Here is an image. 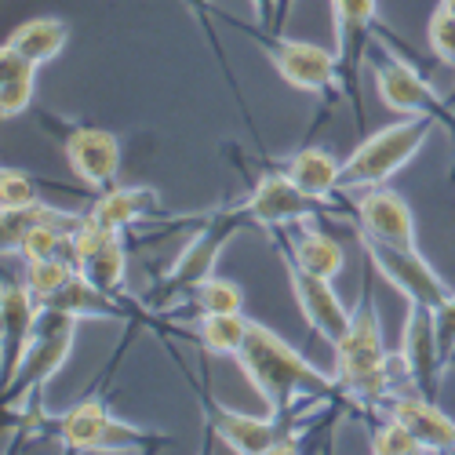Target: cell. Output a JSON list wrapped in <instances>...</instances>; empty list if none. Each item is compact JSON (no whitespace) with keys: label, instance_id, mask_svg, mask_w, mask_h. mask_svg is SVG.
<instances>
[{"label":"cell","instance_id":"1","mask_svg":"<svg viewBox=\"0 0 455 455\" xmlns=\"http://www.w3.org/2000/svg\"><path fill=\"white\" fill-rule=\"evenodd\" d=\"M368 284H371V270L364 277L350 328L331 347V354H335L331 375L339 383V401L354 404L357 411H379V408H387L397 394L415 390L408 364H404V354L401 350L390 354L383 347V328H379V314L371 307Z\"/></svg>","mask_w":455,"mask_h":455},{"label":"cell","instance_id":"2","mask_svg":"<svg viewBox=\"0 0 455 455\" xmlns=\"http://www.w3.org/2000/svg\"><path fill=\"white\" fill-rule=\"evenodd\" d=\"M237 364L255 387V394L262 397V404H267V411L277 415V419H314V411L324 401L339 397L335 375L317 371L277 331L255 321L237 354Z\"/></svg>","mask_w":455,"mask_h":455},{"label":"cell","instance_id":"3","mask_svg":"<svg viewBox=\"0 0 455 455\" xmlns=\"http://www.w3.org/2000/svg\"><path fill=\"white\" fill-rule=\"evenodd\" d=\"M434 128H441L437 117H404L368 135L343 161V179H339L343 194H364V189L387 186L430 142Z\"/></svg>","mask_w":455,"mask_h":455},{"label":"cell","instance_id":"4","mask_svg":"<svg viewBox=\"0 0 455 455\" xmlns=\"http://www.w3.org/2000/svg\"><path fill=\"white\" fill-rule=\"evenodd\" d=\"M244 222H248V215L241 212V204L208 215L201 222V230L189 237V244L182 248V255L175 259V267L161 277V284H157L154 295H149V302H154L157 310H168L175 299H182V295L189 299V295H194V288L215 274L222 248L230 244V237L241 230Z\"/></svg>","mask_w":455,"mask_h":455},{"label":"cell","instance_id":"5","mask_svg":"<svg viewBox=\"0 0 455 455\" xmlns=\"http://www.w3.org/2000/svg\"><path fill=\"white\" fill-rule=\"evenodd\" d=\"M77 328H81V317L73 314H62V310H44L41 324H36V335L22 357V368L15 375L12 390L4 394V408H19L26 411L29 408V397H41L44 387L62 371V364L69 361L73 354V343H77Z\"/></svg>","mask_w":455,"mask_h":455},{"label":"cell","instance_id":"6","mask_svg":"<svg viewBox=\"0 0 455 455\" xmlns=\"http://www.w3.org/2000/svg\"><path fill=\"white\" fill-rule=\"evenodd\" d=\"M55 434L69 451H142L146 444L164 441V437H154L117 419L102 394H92L77 401L69 411H62L55 423Z\"/></svg>","mask_w":455,"mask_h":455},{"label":"cell","instance_id":"7","mask_svg":"<svg viewBox=\"0 0 455 455\" xmlns=\"http://www.w3.org/2000/svg\"><path fill=\"white\" fill-rule=\"evenodd\" d=\"M251 33H255V44L270 55L284 84L307 95L347 99V77H343V66H339L335 52L307 44V41H291V36H274L267 29H251Z\"/></svg>","mask_w":455,"mask_h":455},{"label":"cell","instance_id":"8","mask_svg":"<svg viewBox=\"0 0 455 455\" xmlns=\"http://www.w3.org/2000/svg\"><path fill=\"white\" fill-rule=\"evenodd\" d=\"M241 212L248 222L262 226V230H291L302 222H317L321 215H339V204L310 197L288 172H267L255 175L248 197L241 201Z\"/></svg>","mask_w":455,"mask_h":455},{"label":"cell","instance_id":"9","mask_svg":"<svg viewBox=\"0 0 455 455\" xmlns=\"http://www.w3.org/2000/svg\"><path fill=\"white\" fill-rule=\"evenodd\" d=\"M208 411V423L219 441L237 455H274V451H302V434L307 427H295V419H277V415H244L219 404L212 394H201Z\"/></svg>","mask_w":455,"mask_h":455},{"label":"cell","instance_id":"10","mask_svg":"<svg viewBox=\"0 0 455 455\" xmlns=\"http://www.w3.org/2000/svg\"><path fill=\"white\" fill-rule=\"evenodd\" d=\"M357 237H361L368 267L383 281H390L401 299H419L427 307H441L451 295V284L430 267V259L419 251V244L401 248V244H387V241H375L364 234H357Z\"/></svg>","mask_w":455,"mask_h":455},{"label":"cell","instance_id":"11","mask_svg":"<svg viewBox=\"0 0 455 455\" xmlns=\"http://www.w3.org/2000/svg\"><path fill=\"white\" fill-rule=\"evenodd\" d=\"M281 262H284V274H288V284H291V295L299 302V314L302 321L310 324V331H317L328 347H335L343 331L350 328V317L354 310L343 302V295L335 291L331 277H321V274H310L307 267L288 255V248H281Z\"/></svg>","mask_w":455,"mask_h":455},{"label":"cell","instance_id":"12","mask_svg":"<svg viewBox=\"0 0 455 455\" xmlns=\"http://www.w3.org/2000/svg\"><path fill=\"white\" fill-rule=\"evenodd\" d=\"M375 88H379V99L394 113H404V117H437L441 124H455V113L448 109L441 92L427 84L423 73L397 55L375 66Z\"/></svg>","mask_w":455,"mask_h":455},{"label":"cell","instance_id":"13","mask_svg":"<svg viewBox=\"0 0 455 455\" xmlns=\"http://www.w3.org/2000/svg\"><path fill=\"white\" fill-rule=\"evenodd\" d=\"M379 22V0H331V26H335V55L343 66L347 77V99L354 102L357 117H361V62H364V48L371 41V29Z\"/></svg>","mask_w":455,"mask_h":455},{"label":"cell","instance_id":"14","mask_svg":"<svg viewBox=\"0 0 455 455\" xmlns=\"http://www.w3.org/2000/svg\"><path fill=\"white\" fill-rule=\"evenodd\" d=\"M404 328H401V354L408 364V375L419 394L437 401L441 387V350H437V324H434V307L419 299H404Z\"/></svg>","mask_w":455,"mask_h":455},{"label":"cell","instance_id":"15","mask_svg":"<svg viewBox=\"0 0 455 455\" xmlns=\"http://www.w3.org/2000/svg\"><path fill=\"white\" fill-rule=\"evenodd\" d=\"M354 234L387 241V244H401V248H415L419 234H415V215L408 208V201L390 186H375L364 189L354 201Z\"/></svg>","mask_w":455,"mask_h":455},{"label":"cell","instance_id":"16","mask_svg":"<svg viewBox=\"0 0 455 455\" xmlns=\"http://www.w3.org/2000/svg\"><path fill=\"white\" fill-rule=\"evenodd\" d=\"M62 154L69 172L88 189L102 194L117 182L121 172V139L106 128H69L62 139Z\"/></svg>","mask_w":455,"mask_h":455},{"label":"cell","instance_id":"17","mask_svg":"<svg viewBox=\"0 0 455 455\" xmlns=\"http://www.w3.org/2000/svg\"><path fill=\"white\" fill-rule=\"evenodd\" d=\"M0 317H4V383H0V390L8 394L19 368H22V357L33 343V335H36V324L44 317V307H41V299L29 291L26 281L8 277L4 291H0Z\"/></svg>","mask_w":455,"mask_h":455},{"label":"cell","instance_id":"18","mask_svg":"<svg viewBox=\"0 0 455 455\" xmlns=\"http://www.w3.org/2000/svg\"><path fill=\"white\" fill-rule=\"evenodd\" d=\"M387 415L401 419L427 444V451H455V419H448V411L434 397L419 390H404L387 404Z\"/></svg>","mask_w":455,"mask_h":455},{"label":"cell","instance_id":"19","mask_svg":"<svg viewBox=\"0 0 455 455\" xmlns=\"http://www.w3.org/2000/svg\"><path fill=\"white\" fill-rule=\"evenodd\" d=\"M41 307L44 310H62V314H73V317H81V321H128L132 310L121 307V299L117 295H109L102 291L88 274H73L59 291L44 295L41 299Z\"/></svg>","mask_w":455,"mask_h":455},{"label":"cell","instance_id":"20","mask_svg":"<svg viewBox=\"0 0 455 455\" xmlns=\"http://www.w3.org/2000/svg\"><path fill=\"white\" fill-rule=\"evenodd\" d=\"M161 204V194L154 186H109L88 208V219L99 222L109 234H128L135 222H146Z\"/></svg>","mask_w":455,"mask_h":455},{"label":"cell","instance_id":"21","mask_svg":"<svg viewBox=\"0 0 455 455\" xmlns=\"http://www.w3.org/2000/svg\"><path fill=\"white\" fill-rule=\"evenodd\" d=\"M288 255L307 267L310 274H321V277H339L347 267V251L331 234H324L317 222H302V226H291V241H288Z\"/></svg>","mask_w":455,"mask_h":455},{"label":"cell","instance_id":"22","mask_svg":"<svg viewBox=\"0 0 455 455\" xmlns=\"http://www.w3.org/2000/svg\"><path fill=\"white\" fill-rule=\"evenodd\" d=\"M310 197H321V201H331L343 194V161H335L324 146H302L299 154H291L288 168H284Z\"/></svg>","mask_w":455,"mask_h":455},{"label":"cell","instance_id":"23","mask_svg":"<svg viewBox=\"0 0 455 455\" xmlns=\"http://www.w3.org/2000/svg\"><path fill=\"white\" fill-rule=\"evenodd\" d=\"M36 88V62L4 41L0 48V117L12 121L29 109Z\"/></svg>","mask_w":455,"mask_h":455},{"label":"cell","instance_id":"24","mask_svg":"<svg viewBox=\"0 0 455 455\" xmlns=\"http://www.w3.org/2000/svg\"><path fill=\"white\" fill-rule=\"evenodd\" d=\"M66 41H69V26H66L62 19H52V15L29 19V22H22V26L8 36V44L19 48V52H22L26 59H33L36 66L59 59L62 48H66Z\"/></svg>","mask_w":455,"mask_h":455},{"label":"cell","instance_id":"25","mask_svg":"<svg viewBox=\"0 0 455 455\" xmlns=\"http://www.w3.org/2000/svg\"><path fill=\"white\" fill-rule=\"evenodd\" d=\"M251 321L244 314H201L194 339L208 357H237L244 339H248Z\"/></svg>","mask_w":455,"mask_h":455},{"label":"cell","instance_id":"26","mask_svg":"<svg viewBox=\"0 0 455 455\" xmlns=\"http://www.w3.org/2000/svg\"><path fill=\"white\" fill-rule=\"evenodd\" d=\"M81 274H88L102 291L124 299L128 288V248H124V234H109L99 251L81 267Z\"/></svg>","mask_w":455,"mask_h":455},{"label":"cell","instance_id":"27","mask_svg":"<svg viewBox=\"0 0 455 455\" xmlns=\"http://www.w3.org/2000/svg\"><path fill=\"white\" fill-rule=\"evenodd\" d=\"M189 307H194V314H244V291L237 281L230 277H208L194 288V295H189Z\"/></svg>","mask_w":455,"mask_h":455},{"label":"cell","instance_id":"28","mask_svg":"<svg viewBox=\"0 0 455 455\" xmlns=\"http://www.w3.org/2000/svg\"><path fill=\"white\" fill-rule=\"evenodd\" d=\"M73 274H77V267H73L69 255H55V259H36V262H26V274L22 281L29 284V291L36 299H44L52 291H59Z\"/></svg>","mask_w":455,"mask_h":455},{"label":"cell","instance_id":"29","mask_svg":"<svg viewBox=\"0 0 455 455\" xmlns=\"http://www.w3.org/2000/svg\"><path fill=\"white\" fill-rule=\"evenodd\" d=\"M368 444H371L368 451H375V455H427V444L415 437L401 419H394V415L371 434Z\"/></svg>","mask_w":455,"mask_h":455},{"label":"cell","instance_id":"30","mask_svg":"<svg viewBox=\"0 0 455 455\" xmlns=\"http://www.w3.org/2000/svg\"><path fill=\"white\" fill-rule=\"evenodd\" d=\"M33 204H41V186H36V179L19 168H4V175H0V212H19V208H33Z\"/></svg>","mask_w":455,"mask_h":455},{"label":"cell","instance_id":"31","mask_svg":"<svg viewBox=\"0 0 455 455\" xmlns=\"http://www.w3.org/2000/svg\"><path fill=\"white\" fill-rule=\"evenodd\" d=\"M427 41H430L434 59L455 69V12L444 4V0H437V8L427 22Z\"/></svg>","mask_w":455,"mask_h":455},{"label":"cell","instance_id":"32","mask_svg":"<svg viewBox=\"0 0 455 455\" xmlns=\"http://www.w3.org/2000/svg\"><path fill=\"white\" fill-rule=\"evenodd\" d=\"M434 324H437V350H441V368L448 371L455 364V291L434 307Z\"/></svg>","mask_w":455,"mask_h":455},{"label":"cell","instance_id":"33","mask_svg":"<svg viewBox=\"0 0 455 455\" xmlns=\"http://www.w3.org/2000/svg\"><path fill=\"white\" fill-rule=\"evenodd\" d=\"M186 4L194 8V12H201V8H208V0H186ZM201 15H204V12H201Z\"/></svg>","mask_w":455,"mask_h":455},{"label":"cell","instance_id":"34","mask_svg":"<svg viewBox=\"0 0 455 455\" xmlns=\"http://www.w3.org/2000/svg\"><path fill=\"white\" fill-rule=\"evenodd\" d=\"M444 4H448V8H451V12H455V0H444Z\"/></svg>","mask_w":455,"mask_h":455}]
</instances>
